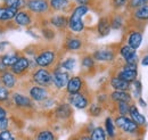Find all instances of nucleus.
I'll list each match as a JSON object with an SVG mask.
<instances>
[{"label": "nucleus", "mask_w": 148, "mask_h": 140, "mask_svg": "<svg viewBox=\"0 0 148 140\" xmlns=\"http://www.w3.org/2000/svg\"><path fill=\"white\" fill-rule=\"evenodd\" d=\"M89 12V6L87 5H77L73 9L71 16L69 17V29L74 32L79 33L84 30V23H83V16L88 14Z\"/></svg>", "instance_id": "nucleus-1"}, {"label": "nucleus", "mask_w": 148, "mask_h": 140, "mask_svg": "<svg viewBox=\"0 0 148 140\" xmlns=\"http://www.w3.org/2000/svg\"><path fill=\"white\" fill-rule=\"evenodd\" d=\"M32 81L34 84L41 87H49L53 84V73H50L47 69L39 67L32 74Z\"/></svg>", "instance_id": "nucleus-2"}, {"label": "nucleus", "mask_w": 148, "mask_h": 140, "mask_svg": "<svg viewBox=\"0 0 148 140\" xmlns=\"http://www.w3.org/2000/svg\"><path fill=\"white\" fill-rule=\"evenodd\" d=\"M25 8L36 15L47 14L50 10L49 1L48 0H26Z\"/></svg>", "instance_id": "nucleus-3"}, {"label": "nucleus", "mask_w": 148, "mask_h": 140, "mask_svg": "<svg viewBox=\"0 0 148 140\" xmlns=\"http://www.w3.org/2000/svg\"><path fill=\"white\" fill-rule=\"evenodd\" d=\"M56 60V53L53 50H42L36 56V64L39 67L48 69Z\"/></svg>", "instance_id": "nucleus-4"}, {"label": "nucleus", "mask_w": 148, "mask_h": 140, "mask_svg": "<svg viewBox=\"0 0 148 140\" xmlns=\"http://www.w3.org/2000/svg\"><path fill=\"white\" fill-rule=\"evenodd\" d=\"M114 124H115L116 128H119L120 130H122L123 132H127V133H132V132L137 131V129H138V124L133 122L127 115L116 116Z\"/></svg>", "instance_id": "nucleus-5"}, {"label": "nucleus", "mask_w": 148, "mask_h": 140, "mask_svg": "<svg viewBox=\"0 0 148 140\" xmlns=\"http://www.w3.org/2000/svg\"><path fill=\"white\" fill-rule=\"evenodd\" d=\"M48 90L47 88L41 87V86H32L29 88V97L32 99V102H37V103H42L45 100H47L48 98Z\"/></svg>", "instance_id": "nucleus-6"}, {"label": "nucleus", "mask_w": 148, "mask_h": 140, "mask_svg": "<svg viewBox=\"0 0 148 140\" xmlns=\"http://www.w3.org/2000/svg\"><path fill=\"white\" fill-rule=\"evenodd\" d=\"M10 102L15 106H17L19 108H32L33 107V103L32 99L24 95V93H19V92H13L10 96Z\"/></svg>", "instance_id": "nucleus-7"}, {"label": "nucleus", "mask_w": 148, "mask_h": 140, "mask_svg": "<svg viewBox=\"0 0 148 140\" xmlns=\"http://www.w3.org/2000/svg\"><path fill=\"white\" fill-rule=\"evenodd\" d=\"M137 64H125L123 69L119 72L117 76L127 82H133L137 79Z\"/></svg>", "instance_id": "nucleus-8"}, {"label": "nucleus", "mask_w": 148, "mask_h": 140, "mask_svg": "<svg viewBox=\"0 0 148 140\" xmlns=\"http://www.w3.org/2000/svg\"><path fill=\"white\" fill-rule=\"evenodd\" d=\"M29 69H30V59L25 56H21L17 59V62L9 69V71L18 78V76H22Z\"/></svg>", "instance_id": "nucleus-9"}, {"label": "nucleus", "mask_w": 148, "mask_h": 140, "mask_svg": "<svg viewBox=\"0 0 148 140\" xmlns=\"http://www.w3.org/2000/svg\"><path fill=\"white\" fill-rule=\"evenodd\" d=\"M33 22V16L32 13H30L27 9H21L17 12L16 16L14 18V23L21 27H27L32 24Z\"/></svg>", "instance_id": "nucleus-10"}, {"label": "nucleus", "mask_w": 148, "mask_h": 140, "mask_svg": "<svg viewBox=\"0 0 148 140\" xmlns=\"http://www.w3.org/2000/svg\"><path fill=\"white\" fill-rule=\"evenodd\" d=\"M70 74L65 71L56 70L53 73V84L55 86L57 89H63L66 88V84L70 80Z\"/></svg>", "instance_id": "nucleus-11"}, {"label": "nucleus", "mask_w": 148, "mask_h": 140, "mask_svg": "<svg viewBox=\"0 0 148 140\" xmlns=\"http://www.w3.org/2000/svg\"><path fill=\"white\" fill-rule=\"evenodd\" d=\"M0 82L3 87L12 90L17 87V76L13 74L9 70H6L0 73Z\"/></svg>", "instance_id": "nucleus-12"}, {"label": "nucleus", "mask_w": 148, "mask_h": 140, "mask_svg": "<svg viewBox=\"0 0 148 140\" xmlns=\"http://www.w3.org/2000/svg\"><path fill=\"white\" fill-rule=\"evenodd\" d=\"M67 100H69V103L71 105H73L77 109H84V108H87L88 105H89L88 98L83 93H81V92L73 93V95H69Z\"/></svg>", "instance_id": "nucleus-13"}, {"label": "nucleus", "mask_w": 148, "mask_h": 140, "mask_svg": "<svg viewBox=\"0 0 148 140\" xmlns=\"http://www.w3.org/2000/svg\"><path fill=\"white\" fill-rule=\"evenodd\" d=\"M120 55L125 60L127 64H137L138 55L136 53V49H133L132 47H130L129 45H124V46L121 47Z\"/></svg>", "instance_id": "nucleus-14"}, {"label": "nucleus", "mask_w": 148, "mask_h": 140, "mask_svg": "<svg viewBox=\"0 0 148 140\" xmlns=\"http://www.w3.org/2000/svg\"><path fill=\"white\" fill-rule=\"evenodd\" d=\"M83 87V80L80 76H72L70 78L67 84H66V91L69 95H73L81 92V89Z\"/></svg>", "instance_id": "nucleus-15"}, {"label": "nucleus", "mask_w": 148, "mask_h": 140, "mask_svg": "<svg viewBox=\"0 0 148 140\" xmlns=\"http://www.w3.org/2000/svg\"><path fill=\"white\" fill-rule=\"evenodd\" d=\"M17 9L6 7L3 5H0V23H9L13 22L17 14Z\"/></svg>", "instance_id": "nucleus-16"}, {"label": "nucleus", "mask_w": 148, "mask_h": 140, "mask_svg": "<svg viewBox=\"0 0 148 140\" xmlns=\"http://www.w3.org/2000/svg\"><path fill=\"white\" fill-rule=\"evenodd\" d=\"M93 59L98 62H112L115 58V53L112 49H99L92 55Z\"/></svg>", "instance_id": "nucleus-17"}, {"label": "nucleus", "mask_w": 148, "mask_h": 140, "mask_svg": "<svg viewBox=\"0 0 148 140\" xmlns=\"http://www.w3.org/2000/svg\"><path fill=\"white\" fill-rule=\"evenodd\" d=\"M112 27H111V22H110V18L106 17V16H103V17L99 18L98 21V24H97V31L100 36H106V35L110 34Z\"/></svg>", "instance_id": "nucleus-18"}, {"label": "nucleus", "mask_w": 148, "mask_h": 140, "mask_svg": "<svg viewBox=\"0 0 148 140\" xmlns=\"http://www.w3.org/2000/svg\"><path fill=\"white\" fill-rule=\"evenodd\" d=\"M19 57H21V55L19 53H10V54H5V55H1L0 56V63L5 66V67H7L8 70L17 62V59H18Z\"/></svg>", "instance_id": "nucleus-19"}, {"label": "nucleus", "mask_w": 148, "mask_h": 140, "mask_svg": "<svg viewBox=\"0 0 148 140\" xmlns=\"http://www.w3.org/2000/svg\"><path fill=\"white\" fill-rule=\"evenodd\" d=\"M55 115L59 120H67L72 115V108L69 104H60L56 108Z\"/></svg>", "instance_id": "nucleus-20"}, {"label": "nucleus", "mask_w": 148, "mask_h": 140, "mask_svg": "<svg viewBox=\"0 0 148 140\" xmlns=\"http://www.w3.org/2000/svg\"><path fill=\"white\" fill-rule=\"evenodd\" d=\"M111 99L115 103H120V102H125V103H130L132 100L131 95L128 91L124 90H115L111 93Z\"/></svg>", "instance_id": "nucleus-21"}, {"label": "nucleus", "mask_w": 148, "mask_h": 140, "mask_svg": "<svg viewBox=\"0 0 148 140\" xmlns=\"http://www.w3.org/2000/svg\"><path fill=\"white\" fill-rule=\"evenodd\" d=\"M50 24L58 30H64L69 26V18L64 15H55L50 18Z\"/></svg>", "instance_id": "nucleus-22"}, {"label": "nucleus", "mask_w": 148, "mask_h": 140, "mask_svg": "<svg viewBox=\"0 0 148 140\" xmlns=\"http://www.w3.org/2000/svg\"><path fill=\"white\" fill-rule=\"evenodd\" d=\"M141 41H143V34L140 32H137V31L131 32L129 38H128V45L130 47H132L133 49H136V50L140 47Z\"/></svg>", "instance_id": "nucleus-23"}, {"label": "nucleus", "mask_w": 148, "mask_h": 140, "mask_svg": "<svg viewBox=\"0 0 148 140\" xmlns=\"http://www.w3.org/2000/svg\"><path fill=\"white\" fill-rule=\"evenodd\" d=\"M129 114H130V117H131V120L133 121V122H136L138 125H145V123H146V120H145V117L139 113V110H138V108L136 107L134 105L130 106V109H129Z\"/></svg>", "instance_id": "nucleus-24"}, {"label": "nucleus", "mask_w": 148, "mask_h": 140, "mask_svg": "<svg viewBox=\"0 0 148 140\" xmlns=\"http://www.w3.org/2000/svg\"><path fill=\"white\" fill-rule=\"evenodd\" d=\"M111 86L114 90H124L128 91L130 89V82H127L119 76H114L111 79Z\"/></svg>", "instance_id": "nucleus-25"}, {"label": "nucleus", "mask_w": 148, "mask_h": 140, "mask_svg": "<svg viewBox=\"0 0 148 140\" xmlns=\"http://www.w3.org/2000/svg\"><path fill=\"white\" fill-rule=\"evenodd\" d=\"M83 43L80 39L77 38H69L65 42V48L70 51H76V50H80L82 48Z\"/></svg>", "instance_id": "nucleus-26"}, {"label": "nucleus", "mask_w": 148, "mask_h": 140, "mask_svg": "<svg viewBox=\"0 0 148 140\" xmlns=\"http://www.w3.org/2000/svg\"><path fill=\"white\" fill-rule=\"evenodd\" d=\"M70 5V0H50L49 7L55 12L65 10Z\"/></svg>", "instance_id": "nucleus-27"}, {"label": "nucleus", "mask_w": 148, "mask_h": 140, "mask_svg": "<svg viewBox=\"0 0 148 140\" xmlns=\"http://www.w3.org/2000/svg\"><path fill=\"white\" fill-rule=\"evenodd\" d=\"M133 17L138 21H147L148 19V3L145 6L136 8L133 13Z\"/></svg>", "instance_id": "nucleus-28"}, {"label": "nucleus", "mask_w": 148, "mask_h": 140, "mask_svg": "<svg viewBox=\"0 0 148 140\" xmlns=\"http://www.w3.org/2000/svg\"><path fill=\"white\" fill-rule=\"evenodd\" d=\"M2 5L6 7H9V8L21 10V9L25 8L26 0H5V1H2Z\"/></svg>", "instance_id": "nucleus-29"}, {"label": "nucleus", "mask_w": 148, "mask_h": 140, "mask_svg": "<svg viewBox=\"0 0 148 140\" xmlns=\"http://www.w3.org/2000/svg\"><path fill=\"white\" fill-rule=\"evenodd\" d=\"M8 125H9V120L7 116L6 107H3L2 104H0V131L8 129Z\"/></svg>", "instance_id": "nucleus-30"}, {"label": "nucleus", "mask_w": 148, "mask_h": 140, "mask_svg": "<svg viewBox=\"0 0 148 140\" xmlns=\"http://www.w3.org/2000/svg\"><path fill=\"white\" fill-rule=\"evenodd\" d=\"M90 139L91 140H106V132L101 126H97L95 128L90 135Z\"/></svg>", "instance_id": "nucleus-31"}, {"label": "nucleus", "mask_w": 148, "mask_h": 140, "mask_svg": "<svg viewBox=\"0 0 148 140\" xmlns=\"http://www.w3.org/2000/svg\"><path fill=\"white\" fill-rule=\"evenodd\" d=\"M105 131H106V133L108 135L110 138L113 139L115 137V124L113 122L112 117H107L105 120Z\"/></svg>", "instance_id": "nucleus-32"}, {"label": "nucleus", "mask_w": 148, "mask_h": 140, "mask_svg": "<svg viewBox=\"0 0 148 140\" xmlns=\"http://www.w3.org/2000/svg\"><path fill=\"white\" fill-rule=\"evenodd\" d=\"M10 90L8 88L3 87V86H0V104H5V103H8L10 102Z\"/></svg>", "instance_id": "nucleus-33"}, {"label": "nucleus", "mask_w": 148, "mask_h": 140, "mask_svg": "<svg viewBox=\"0 0 148 140\" xmlns=\"http://www.w3.org/2000/svg\"><path fill=\"white\" fill-rule=\"evenodd\" d=\"M37 140H56V137L51 131L42 130L37 135Z\"/></svg>", "instance_id": "nucleus-34"}, {"label": "nucleus", "mask_w": 148, "mask_h": 140, "mask_svg": "<svg viewBox=\"0 0 148 140\" xmlns=\"http://www.w3.org/2000/svg\"><path fill=\"white\" fill-rule=\"evenodd\" d=\"M110 22H111V27L114 29V30H119L123 25V18H122L121 15H114L110 19Z\"/></svg>", "instance_id": "nucleus-35"}, {"label": "nucleus", "mask_w": 148, "mask_h": 140, "mask_svg": "<svg viewBox=\"0 0 148 140\" xmlns=\"http://www.w3.org/2000/svg\"><path fill=\"white\" fill-rule=\"evenodd\" d=\"M88 112H89V114H90L91 116L97 117V116H99V115L103 113V107L100 105H98V104H92V105L89 107Z\"/></svg>", "instance_id": "nucleus-36"}, {"label": "nucleus", "mask_w": 148, "mask_h": 140, "mask_svg": "<svg viewBox=\"0 0 148 140\" xmlns=\"http://www.w3.org/2000/svg\"><path fill=\"white\" fill-rule=\"evenodd\" d=\"M62 69H64L65 71H67V72H70V71H72L75 67V59L72 58V57H70V58H67V59H65L63 63H62Z\"/></svg>", "instance_id": "nucleus-37"}, {"label": "nucleus", "mask_w": 148, "mask_h": 140, "mask_svg": "<svg viewBox=\"0 0 148 140\" xmlns=\"http://www.w3.org/2000/svg\"><path fill=\"white\" fill-rule=\"evenodd\" d=\"M129 109H130L129 103H125V102L117 103V110H119V114L120 115H128L129 114Z\"/></svg>", "instance_id": "nucleus-38"}, {"label": "nucleus", "mask_w": 148, "mask_h": 140, "mask_svg": "<svg viewBox=\"0 0 148 140\" xmlns=\"http://www.w3.org/2000/svg\"><path fill=\"white\" fill-rule=\"evenodd\" d=\"M81 64H82V67H84V69H88V70L92 69L93 66H95V59L91 56H86V57L82 58Z\"/></svg>", "instance_id": "nucleus-39"}, {"label": "nucleus", "mask_w": 148, "mask_h": 140, "mask_svg": "<svg viewBox=\"0 0 148 140\" xmlns=\"http://www.w3.org/2000/svg\"><path fill=\"white\" fill-rule=\"evenodd\" d=\"M0 140H16V138L12 131L6 129V130L0 131Z\"/></svg>", "instance_id": "nucleus-40"}, {"label": "nucleus", "mask_w": 148, "mask_h": 140, "mask_svg": "<svg viewBox=\"0 0 148 140\" xmlns=\"http://www.w3.org/2000/svg\"><path fill=\"white\" fill-rule=\"evenodd\" d=\"M148 3V0H129L130 8H138Z\"/></svg>", "instance_id": "nucleus-41"}, {"label": "nucleus", "mask_w": 148, "mask_h": 140, "mask_svg": "<svg viewBox=\"0 0 148 140\" xmlns=\"http://www.w3.org/2000/svg\"><path fill=\"white\" fill-rule=\"evenodd\" d=\"M42 34H43V36H45L46 39H48V40H51V39L55 38L54 31L50 30V29H43V30H42Z\"/></svg>", "instance_id": "nucleus-42"}, {"label": "nucleus", "mask_w": 148, "mask_h": 140, "mask_svg": "<svg viewBox=\"0 0 148 140\" xmlns=\"http://www.w3.org/2000/svg\"><path fill=\"white\" fill-rule=\"evenodd\" d=\"M134 82V87H136V96L137 97H139L140 96V93H141V83H140V81H138V80H134L133 81Z\"/></svg>", "instance_id": "nucleus-43"}, {"label": "nucleus", "mask_w": 148, "mask_h": 140, "mask_svg": "<svg viewBox=\"0 0 148 140\" xmlns=\"http://www.w3.org/2000/svg\"><path fill=\"white\" fill-rule=\"evenodd\" d=\"M112 2H113V6L115 8H119V7L124 6L128 2V0H112Z\"/></svg>", "instance_id": "nucleus-44"}, {"label": "nucleus", "mask_w": 148, "mask_h": 140, "mask_svg": "<svg viewBox=\"0 0 148 140\" xmlns=\"http://www.w3.org/2000/svg\"><path fill=\"white\" fill-rule=\"evenodd\" d=\"M76 1V3H79V5H89V2L91 1V0H75Z\"/></svg>", "instance_id": "nucleus-45"}, {"label": "nucleus", "mask_w": 148, "mask_h": 140, "mask_svg": "<svg viewBox=\"0 0 148 140\" xmlns=\"http://www.w3.org/2000/svg\"><path fill=\"white\" fill-rule=\"evenodd\" d=\"M143 65H144V66H148V55L144 57V59H143Z\"/></svg>", "instance_id": "nucleus-46"}, {"label": "nucleus", "mask_w": 148, "mask_h": 140, "mask_svg": "<svg viewBox=\"0 0 148 140\" xmlns=\"http://www.w3.org/2000/svg\"><path fill=\"white\" fill-rule=\"evenodd\" d=\"M79 140H91V139H90V136H88V135H83V136L80 137V139Z\"/></svg>", "instance_id": "nucleus-47"}, {"label": "nucleus", "mask_w": 148, "mask_h": 140, "mask_svg": "<svg viewBox=\"0 0 148 140\" xmlns=\"http://www.w3.org/2000/svg\"><path fill=\"white\" fill-rule=\"evenodd\" d=\"M139 103H140V105L143 106V107H146V103H144V100L141 98H139Z\"/></svg>", "instance_id": "nucleus-48"}, {"label": "nucleus", "mask_w": 148, "mask_h": 140, "mask_svg": "<svg viewBox=\"0 0 148 140\" xmlns=\"http://www.w3.org/2000/svg\"><path fill=\"white\" fill-rule=\"evenodd\" d=\"M0 86H2V84H1V82H0Z\"/></svg>", "instance_id": "nucleus-49"}, {"label": "nucleus", "mask_w": 148, "mask_h": 140, "mask_svg": "<svg viewBox=\"0 0 148 140\" xmlns=\"http://www.w3.org/2000/svg\"><path fill=\"white\" fill-rule=\"evenodd\" d=\"M0 1H5V0H0Z\"/></svg>", "instance_id": "nucleus-50"}, {"label": "nucleus", "mask_w": 148, "mask_h": 140, "mask_svg": "<svg viewBox=\"0 0 148 140\" xmlns=\"http://www.w3.org/2000/svg\"><path fill=\"white\" fill-rule=\"evenodd\" d=\"M138 140H143V139H138Z\"/></svg>", "instance_id": "nucleus-51"}, {"label": "nucleus", "mask_w": 148, "mask_h": 140, "mask_svg": "<svg viewBox=\"0 0 148 140\" xmlns=\"http://www.w3.org/2000/svg\"><path fill=\"white\" fill-rule=\"evenodd\" d=\"M49 1H50V0H49Z\"/></svg>", "instance_id": "nucleus-52"}, {"label": "nucleus", "mask_w": 148, "mask_h": 140, "mask_svg": "<svg viewBox=\"0 0 148 140\" xmlns=\"http://www.w3.org/2000/svg\"><path fill=\"white\" fill-rule=\"evenodd\" d=\"M70 1H71V0H70Z\"/></svg>", "instance_id": "nucleus-53"}]
</instances>
